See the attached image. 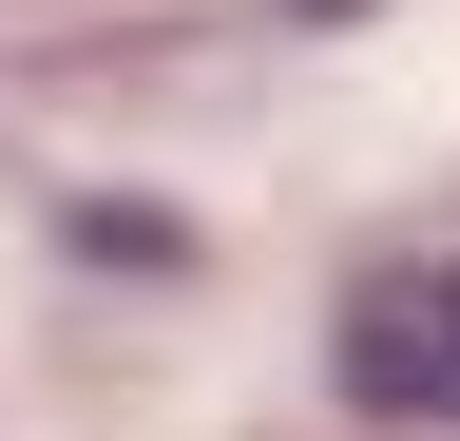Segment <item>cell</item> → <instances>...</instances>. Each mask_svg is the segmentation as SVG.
I'll return each instance as SVG.
<instances>
[{"mask_svg":"<svg viewBox=\"0 0 460 441\" xmlns=\"http://www.w3.org/2000/svg\"><path fill=\"white\" fill-rule=\"evenodd\" d=\"M345 403L384 422H460V250H402L345 288Z\"/></svg>","mask_w":460,"mask_h":441,"instance_id":"cell-1","label":"cell"}]
</instances>
